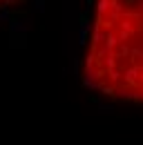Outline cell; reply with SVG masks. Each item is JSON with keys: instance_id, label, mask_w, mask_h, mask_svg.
Returning <instances> with one entry per match:
<instances>
[{"instance_id": "obj_2", "label": "cell", "mask_w": 143, "mask_h": 145, "mask_svg": "<svg viewBox=\"0 0 143 145\" xmlns=\"http://www.w3.org/2000/svg\"><path fill=\"white\" fill-rule=\"evenodd\" d=\"M5 2H7V0H0V5H5Z\"/></svg>"}, {"instance_id": "obj_1", "label": "cell", "mask_w": 143, "mask_h": 145, "mask_svg": "<svg viewBox=\"0 0 143 145\" xmlns=\"http://www.w3.org/2000/svg\"><path fill=\"white\" fill-rule=\"evenodd\" d=\"M89 89L143 103V0H96L83 60Z\"/></svg>"}]
</instances>
